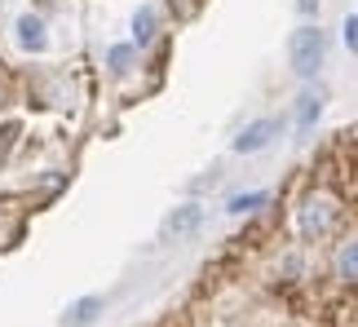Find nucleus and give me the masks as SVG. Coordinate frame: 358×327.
<instances>
[{"label":"nucleus","mask_w":358,"mask_h":327,"mask_svg":"<svg viewBox=\"0 0 358 327\" xmlns=\"http://www.w3.org/2000/svg\"><path fill=\"white\" fill-rule=\"evenodd\" d=\"M341 221H345V208H341V199L332 195L327 186H310L301 190L296 203H292V230L301 243H323L332 239Z\"/></svg>","instance_id":"f257e3e1"},{"label":"nucleus","mask_w":358,"mask_h":327,"mask_svg":"<svg viewBox=\"0 0 358 327\" xmlns=\"http://www.w3.org/2000/svg\"><path fill=\"white\" fill-rule=\"evenodd\" d=\"M323 58H327V36H323V27H301V31L287 40V62H292V71L301 80H310V75H319L323 71Z\"/></svg>","instance_id":"f03ea898"},{"label":"nucleus","mask_w":358,"mask_h":327,"mask_svg":"<svg viewBox=\"0 0 358 327\" xmlns=\"http://www.w3.org/2000/svg\"><path fill=\"white\" fill-rule=\"evenodd\" d=\"M279 129H283V119H252L239 138H235V155H257V151H266V146L279 138Z\"/></svg>","instance_id":"7ed1b4c3"},{"label":"nucleus","mask_w":358,"mask_h":327,"mask_svg":"<svg viewBox=\"0 0 358 327\" xmlns=\"http://www.w3.org/2000/svg\"><path fill=\"white\" fill-rule=\"evenodd\" d=\"M332 275L341 288H358V235L341 239L332 248Z\"/></svg>","instance_id":"20e7f679"},{"label":"nucleus","mask_w":358,"mask_h":327,"mask_svg":"<svg viewBox=\"0 0 358 327\" xmlns=\"http://www.w3.org/2000/svg\"><path fill=\"white\" fill-rule=\"evenodd\" d=\"M199 226H203V208L199 203H182V208L164 221V239H186V235H195Z\"/></svg>","instance_id":"39448f33"},{"label":"nucleus","mask_w":358,"mask_h":327,"mask_svg":"<svg viewBox=\"0 0 358 327\" xmlns=\"http://www.w3.org/2000/svg\"><path fill=\"white\" fill-rule=\"evenodd\" d=\"M323 93L319 89H306V93H301V98H296V133H310L314 124H319V115H323Z\"/></svg>","instance_id":"423d86ee"},{"label":"nucleus","mask_w":358,"mask_h":327,"mask_svg":"<svg viewBox=\"0 0 358 327\" xmlns=\"http://www.w3.org/2000/svg\"><path fill=\"white\" fill-rule=\"evenodd\" d=\"M257 208H270L266 190H252V195H235V199H230V217H248V212H257Z\"/></svg>","instance_id":"0eeeda50"},{"label":"nucleus","mask_w":358,"mask_h":327,"mask_svg":"<svg viewBox=\"0 0 358 327\" xmlns=\"http://www.w3.org/2000/svg\"><path fill=\"white\" fill-rule=\"evenodd\" d=\"M345 49L358 53V13H350V18H345Z\"/></svg>","instance_id":"6e6552de"},{"label":"nucleus","mask_w":358,"mask_h":327,"mask_svg":"<svg viewBox=\"0 0 358 327\" xmlns=\"http://www.w3.org/2000/svg\"><path fill=\"white\" fill-rule=\"evenodd\" d=\"M301 13H306V18H314V13H319V0H301Z\"/></svg>","instance_id":"1a4fd4ad"}]
</instances>
